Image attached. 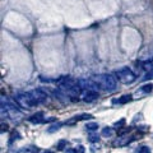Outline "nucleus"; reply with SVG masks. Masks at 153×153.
Wrapping results in <instances>:
<instances>
[{
    "label": "nucleus",
    "instance_id": "nucleus-14",
    "mask_svg": "<svg viewBox=\"0 0 153 153\" xmlns=\"http://www.w3.org/2000/svg\"><path fill=\"white\" fill-rule=\"evenodd\" d=\"M65 147H66V140H60L59 143H57V149L59 151H63Z\"/></svg>",
    "mask_w": 153,
    "mask_h": 153
},
{
    "label": "nucleus",
    "instance_id": "nucleus-7",
    "mask_svg": "<svg viewBox=\"0 0 153 153\" xmlns=\"http://www.w3.org/2000/svg\"><path fill=\"white\" fill-rule=\"evenodd\" d=\"M93 116L91 114H82L79 115V116H75L73 119V121H80V120H89V119H92Z\"/></svg>",
    "mask_w": 153,
    "mask_h": 153
},
{
    "label": "nucleus",
    "instance_id": "nucleus-11",
    "mask_svg": "<svg viewBox=\"0 0 153 153\" xmlns=\"http://www.w3.org/2000/svg\"><path fill=\"white\" fill-rule=\"evenodd\" d=\"M85 128H87V130H89V131H93V130H97L98 124H97V123H88L87 125H85Z\"/></svg>",
    "mask_w": 153,
    "mask_h": 153
},
{
    "label": "nucleus",
    "instance_id": "nucleus-5",
    "mask_svg": "<svg viewBox=\"0 0 153 153\" xmlns=\"http://www.w3.org/2000/svg\"><path fill=\"white\" fill-rule=\"evenodd\" d=\"M97 98H98V93L93 89H88L87 92H84V94H83V100L85 102H93L94 100H97Z\"/></svg>",
    "mask_w": 153,
    "mask_h": 153
},
{
    "label": "nucleus",
    "instance_id": "nucleus-21",
    "mask_svg": "<svg viewBox=\"0 0 153 153\" xmlns=\"http://www.w3.org/2000/svg\"><path fill=\"white\" fill-rule=\"evenodd\" d=\"M42 153H55V152H52V151H45V152H42Z\"/></svg>",
    "mask_w": 153,
    "mask_h": 153
},
{
    "label": "nucleus",
    "instance_id": "nucleus-19",
    "mask_svg": "<svg viewBox=\"0 0 153 153\" xmlns=\"http://www.w3.org/2000/svg\"><path fill=\"white\" fill-rule=\"evenodd\" d=\"M144 79L148 80V79H153V70L152 71H147V74L144 76Z\"/></svg>",
    "mask_w": 153,
    "mask_h": 153
},
{
    "label": "nucleus",
    "instance_id": "nucleus-2",
    "mask_svg": "<svg viewBox=\"0 0 153 153\" xmlns=\"http://www.w3.org/2000/svg\"><path fill=\"white\" fill-rule=\"evenodd\" d=\"M115 74H116L117 79L120 80V82L125 83V84H130L135 80V74H134L129 68H123L120 70H117Z\"/></svg>",
    "mask_w": 153,
    "mask_h": 153
},
{
    "label": "nucleus",
    "instance_id": "nucleus-4",
    "mask_svg": "<svg viewBox=\"0 0 153 153\" xmlns=\"http://www.w3.org/2000/svg\"><path fill=\"white\" fill-rule=\"evenodd\" d=\"M30 94H31V97L33 100V103H35V106H36V105H40L42 102H45L46 100H47V94L44 92V91H41V89L32 91V92H30Z\"/></svg>",
    "mask_w": 153,
    "mask_h": 153
},
{
    "label": "nucleus",
    "instance_id": "nucleus-9",
    "mask_svg": "<svg viewBox=\"0 0 153 153\" xmlns=\"http://www.w3.org/2000/svg\"><path fill=\"white\" fill-rule=\"evenodd\" d=\"M61 126H63V123H56V124L51 125L49 129H47V131H49V133H54V131H56V130H59Z\"/></svg>",
    "mask_w": 153,
    "mask_h": 153
},
{
    "label": "nucleus",
    "instance_id": "nucleus-15",
    "mask_svg": "<svg viewBox=\"0 0 153 153\" xmlns=\"http://www.w3.org/2000/svg\"><path fill=\"white\" fill-rule=\"evenodd\" d=\"M85 152V148L83 146H76L74 148V153H84Z\"/></svg>",
    "mask_w": 153,
    "mask_h": 153
},
{
    "label": "nucleus",
    "instance_id": "nucleus-6",
    "mask_svg": "<svg viewBox=\"0 0 153 153\" xmlns=\"http://www.w3.org/2000/svg\"><path fill=\"white\" fill-rule=\"evenodd\" d=\"M31 123L33 124H40V123H44L45 121V119H44V112H36V114H33L32 116L28 119Z\"/></svg>",
    "mask_w": 153,
    "mask_h": 153
},
{
    "label": "nucleus",
    "instance_id": "nucleus-1",
    "mask_svg": "<svg viewBox=\"0 0 153 153\" xmlns=\"http://www.w3.org/2000/svg\"><path fill=\"white\" fill-rule=\"evenodd\" d=\"M92 82L97 85V88L106 89V91H114L116 88V80L115 76L111 74H100V75H93Z\"/></svg>",
    "mask_w": 153,
    "mask_h": 153
},
{
    "label": "nucleus",
    "instance_id": "nucleus-17",
    "mask_svg": "<svg viewBox=\"0 0 153 153\" xmlns=\"http://www.w3.org/2000/svg\"><path fill=\"white\" fill-rule=\"evenodd\" d=\"M124 124H125V119H121L120 121H116V123H115V126H116L117 129H120V128L124 125Z\"/></svg>",
    "mask_w": 153,
    "mask_h": 153
},
{
    "label": "nucleus",
    "instance_id": "nucleus-10",
    "mask_svg": "<svg viewBox=\"0 0 153 153\" xmlns=\"http://www.w3.org/2000/svg\"><path fill=\"white\" fill-rule=\"evenodd\" d=\"M152 89H153V85L148 83V84H144V85H143V87L140 88V92H143V93H149Z\"/></svg>",
    "mask_w": 153,
    "mask_h": 153
},
{
    "label": "nucleus",
    "instance_id": "nucleus-16",
    "mask_svg": "<svg viewBox=\"0 0 153 153\" xmlns=\"http://www.w3.org/2000/svg\"><path fill=\"white\" fill-rule=\"evenodd\" d=\"M137 153H151V149L148 147H140L139 149L137 151Z\"/></svg>",
    "mask_w": 153,
    "mask_h": 153
},
{
    "label": "nucleus",
    "instance_id": "nucleus-3",
    "mask_svg": "<svg viewBox=\"0 0 153 153\" xmlns=\"http://www.w3.org/2000/svg\"><path fill=\"white\" fill-rule=\"evenodd\" d=\"M16 101L18 102L19 106L25 107V108H30L32 106H35V103H33V100L31 97L30 92L28 93H19L16 96Z\"/></svg>",
    "mask_w": 153,
    "mask_h": 153
},
{
    "label": "nucleus",
    "instance_id": "nucleus-18",
    "mask_svg": "<svg viewBox=\"0 0 153 153\" xmlns=\"http://www.w3.org/2000/svg\"><path fill=\"white\" fill-rule=\"evenodd\" d=\"M14 139H19V133H18V131H14V133L12 134V137H10V143H12Z\"/></svg>",
    "mask_w": 153,
    "mask_h": 153
},
{
    "label": "nucleus",
    "instance_id": "nucleus-20",
    "mask_svg": "<svg viewBox=\"0 0 153 153\" xmlns=\"http://www.w3.org/2000/svg\"><path fill=\"white\" fill-rule=\"evenodd\" d=\"M7 129H8V125H7V124H5V125H4V124H3V125H1V131L7 130Z\"/></svg>",
    "mask_w": 153,
    "mask_h": 153
},
{
    "label": "nucleus",
    "instance_id": "nucleus-12",
    "mask_svg": "<svg viewBox=\"0 0 153 153\" xmlns=\"http://www.w3.org/2000/svg\"><path fill=\"white\" fill-rule=\"evenodd\" d=\"M112 134H114V130L111 128H105L102 130V135L103 137H112Z\"/></svg>",
    "mask_w": 153,
    "mask_h": 153
},
{
    "label": "nucleus",
    "instance_id": "nucleus-13",
    "mask_svg": "<svg viewBox=\"0 0 153 153\" xmlns=\"http://www.w3.org/2000/svg\"><path fill=\"white\" fill-rule=\"evenodd\" d=\"M88 140H89V142H92V143H94V142H98V140H100L98 134H89Z\"/></svg>",
    "mask_w": 153,
    "mask_h": 153
},
{
    "label": "nucleus",
    "instance_id": "nucleus-8",
    "mask_svg": "<svg viewBox=\"0 0 153 153\" xmlns=\"http://www.w3.org/2000/svg\"><path fill=\"white\" fill-rule=\"evenodd\" d=\"M131 101V94H125V96H123L121 98H119V103H121V105H124V103H128V102H130Z\"/></svg>",
    "mask_w": 153,
    "mask_h": 153
}]
</instances>
